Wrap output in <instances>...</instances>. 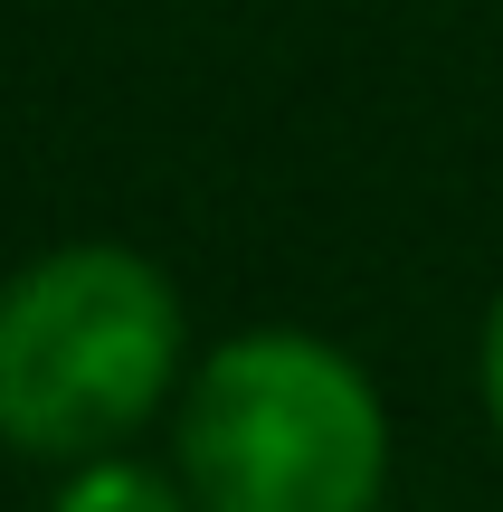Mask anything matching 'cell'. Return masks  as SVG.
<instances>
[{"instance_id":"obj_1","label":"cell","mask_w":503,"mask_h":512,"mask_svg":"<svg viewBox=\"0 0 503 512\" xmlns=\"http://www.w3.org/2000/svg\"><path fill=\"white\" fill-rule=\"evenodd\" d=\"M380 465L371 380L314 332H247L190 380L181 475L200 512H371Z\"/></svg>"},{"instance_id":"obj_2","label":"cell","mask_w":503,"mask_h":512,"mask_svg":"<svg viewBox=\"0 0 503 512\" xmlns=\"http://www.w3.org/2000/svg\"><path fill=\"white\" fill-rule=\"evenodd\" d=\"M181 304L124 247L38 256L0 294V437L29 456H95L162 408Z\"/></svg>"},{"instance_id":"obj_3","label":"cell","mask_w":503,"mask_h":512,"mask_svg":"<svg viewBox=\"0 0 503 512\" xmlns=\"http://www.w3.org/2000/svg\"><path fill=\"white\" fill-rule=\"evenodd\" d=\"M57 512H190L181 494H171L162 475H143V465H95V475L67 484V503Z\"/></svg>"},{"instance_id":"obj_4","label":"cell","mask_w":503,"mask_h":512,"mask_svg":"<svg viewBox=\"0 0 503 512\" xmlns=\"http://www.w3.org/2000/svg\"><path fill=\"white\" fill-rule=\"evenodd\" d=\"M485 399H494V418H503V304H494V323H485Z\"/></svg>"}]
</instances>
